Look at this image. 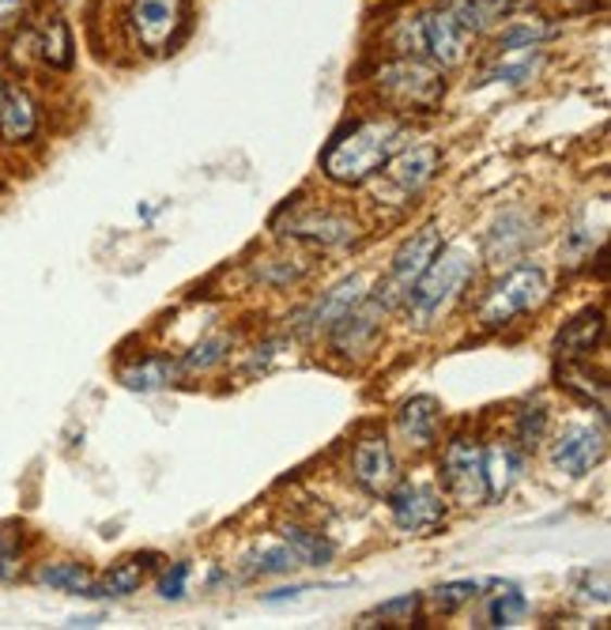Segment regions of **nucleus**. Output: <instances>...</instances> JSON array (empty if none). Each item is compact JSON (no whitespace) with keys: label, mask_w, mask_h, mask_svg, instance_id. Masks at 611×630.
<instances>
[{"label":"nucleus","mask_w":611,"mask_h":630,"mask_svg":"<svg viewBox=\"0 0 611 630\" xmlns=\"http://www.w3.org/2000/svg\"><path fill=\"white\" fill-rule=\"evenodd\" d=\"M442 249V234H438V227H423V231H416L408 242H404L400 249H396V257H393V265H389V275H385V283L378 287V303L385 306H393V303H404V295L411 291V283L419 280V275L427 272V265L434 261V254Z\"/></svg>","instance_id":"nucleus-7"},{"label":"nucleus","mask_w":611,"mask_h":630,"mask_svg":"<svg viewBox=\"0 0 611 630\" xmlns=\"http://www.w3.org/2000/svg\"><path fill=\"white\" fill-rule=\"evenodd\" d=\"M608 453V430L593 423H570L551 446V464L567 476H585L593 472Z\"/></svg>","instance_id":"nucleus-9"},{"label":"nucleus","mask_w":611,"mask_h":630,"mask_svg":"<svg viewBox=\"0 0 611 630\" xmlns=\"http://www.w3.org/2000/svg\"><path fill=\"white\" fill-rule=\"evenodd\" d=\"M574 593H577V601H597V604H608V570H600L597 574V586H593V570H585L582 578H577V586H574Z\"/></svg>","instance_id":"nucleus-34"},{"label":"nucleus","mask_w":611,"mask_h":630,"mask_svg":"<svg viewBox=\"0 0 611 630\" xmlns=\"http://www.w3.org/2000/svg\"><path fill=\"white\" fill-rule=\"evenodd\" d=\"M352 472H355V479H359L362 491H370V494H385L389 487L396 484V461H393V450H389L385 435H367L355 446Z\"/></svg>","instance_id":"nucleus-13"},{"label":"nucleus","mask_w":611,"mask_h":630,"mask_svg":"<svg viewBox=\"0 0 611 630\" xmlns=\"http://www.w3.org/2000/svg\"><path fill=\"white\" fill-rule=\"evenodd\" d=\"M38 132V102L27 91H4L0 94V137L8 144H27Z\"/></svg>","instance_id":"nucleus-19"},{"label":"nucleus","mask_w":611,"mask_h":630,"mask_svg":"<svg viewBox=\"0 0 611 630\" xmlns=\"http://www.w3.org/2000/svg\"><path fill=\"white\" fill-rule=\"evenodd\" d=\"M102 616H84V619H68V627H99Z\"/></svg>","instance_id":"nucleus-37"},{"label":"nucleus","mask_w":611,"mask_h":630,"mask_svg":"<svg viewBox=\"0 0 611 630\" xmlns=\"http://www.w3.org/2000/svg\"><path fill=\"white\" fill-rule=\"evenodd\" d=\"M152 566H155V555H152V551H144V555L125 558V563H117L114 570L102 574L99 581H91L84 596H110V601H117V596L137 593V589L144 586L148 574H152Z\"/></svg>","instance_id":"nucleus-18"},{"label":"nucleus","mask_w":611,"mask_h":630,"mask_svg":"<svg viewBox=\"0 0 611 630\" xmlns=\"http://www.w3.org/2000/svg\"><path fill=\"white\" fill-rule=\"evenodd\" d=\"M230 351V336H212V340H201L186 359H181V374H193V370H212L227 359Z\"/></svg>","instance_id":"nucleus-31"},{"label":"nucleus","mask_w":611,"mask_h":630,"mask_svg":"<svg viewBox=\"0 0 611 630\" xmlns=\"http://www.w3.org/2000/svg\"><path fill=\"white\" fill-rule=\"evenodd\" d=\"M23 8H27V0H0V23H12L23 15Z\"/></svg>","instance_id":"nucleus-36"},{"label":"nucleus","mask_w":611,"mask_h":630,"mask_svg":"<svg viewBox=\"0 0 611 630\" xmlns=\"http://www.w3.org/2000/svg\"><path fill=\"white\" fill-rule=\"evenodd\" d=\"M547 435V408L536 404V408H525V412L518 415V442L525 446V450H536L539 442H544Z\"/></svg>","instance_id":"nucleus-32"},{"label":"nucleus","mask_w":611,"mask_h":630,"mask_svg":"<svg viewBox=\"0 0 611 630\" xmlns=\"http://www.w3.org/2000/svg\"><path fill=\"white\" fill-rule=\"evenodd\" d=\"M0 94H4V83H0Z\"/></svg>","instance_id":"nucleus-38"},{"label":"nucleus","mask_w":611,"mask_h":630,"mask_svg":"<svg viewBox=\"0 0 611 630\" xmlns=\"http://www.w3.org/2000/svg\"><path fill=\"white\" fill-rule=\"evenodd\" d=\"M539 65H544V50H539V46H529V50H510V53H502V61H498L495 68H491L487 80L521 88V83H529L539 73Z\"/></svg>","instance_id":"nucleus-22"},{"label":"nucleus","mask_w":611,"mask_h":630,"mask_svg":"<svg viewBox=\"0 0 611 630\" xmlns=\"http://www.w3.org/2000/svg\"><path fill=\"white\" fill-rule=\"evenodd\" d=\"M283 234L295 242L321 246V249H340V246H352V242L359 239V227H355V219L336 216V211H298V216L288 219Z\"/></svg>","instance_id":"nucleus-10"},{"label":"nucleus","mask_w":611,"mask_h":630,"mask_svg":"<svg viewBox=\"0 0 611 630\" xmlns=\"http://www.w3.org/2000/svg\"><path fill=\"white\" fill-rule=\"evenodd\" d=\"M442 479L446 491L454 494L460 506H483L487 502V479H483V450L468 438L446 446L442 457Z\"/></svg>","instance_id":"nucleus-8"},{"label":"nucleus","mask_w":611,"mask_h":630,"mask_svg":"<svg viewBox=\"0 0 611 630\" xmlns=\"http://www.w3.org/2000/svg\"><path fill=\"white\" fill-rule=\"evenodd\" d=\"M521 476V453L506 442H495L483 450V479H487V499H502Z\"/></svg>","instance_id":"nucleus-20"},{"label":"nucleus","mask_w":611,"mask_h":630,"mask_svg":"<svg viewBox=\"0 0 611 630\" xmlns=\"http://www.w3.org/2000/svg\"><path fill=\"white\" fill-rule=\"evenodd\" d=\"M396 427L408 438L411 450H431L442 430V404L434 397H411L396 415Z\"/></svg>","instance_id":"nucleus-16"},{"label":"nucleus","mask_w":611,"mask_h":630,"mask_svg":"<svg viewBox=\"0 0 611 630\" xmlns=\"http://www.w3.org/2000/svg\"><path fill=\"white\" fill-rule=\"evenodd\" d=\"M367 298V275H347V280H340L332 291H324V298L321 303L309 310V325H306V333H321V329H332L340 318H344L347 310H355V306Z\"/></svg>","instance_id":"nucleus-15"},{"label":"nucleus","mask_w":611,"mask_h":630,"mask_svg":"<svg viewBox=\"0 0 611 630\" xmlns=\"http://www.w3.org/2000/svg\"><path fill=\"white\" fill-rule=\"evenodd\" d=\"M280 537L298 555V563H306V566H329L332 555H336L332 540H324L321 532L298 529V525H288V529H280Z\"/></svg>","instance_id":"nucleus-23"},{"label":"nucleus","mask_w":611,"mask_h":630,"mask_svg":"<svg viewBox=\"0 0 611 630\" xmlns=\"http://www.w3.org/2000/svg\"><path fill=\"white\" fill-rule=\"evenodd\" d=\"M38 586H50L58 589V593H87V586H91V574H87L84 563H46L42 570L35 574Z\"/></svg>","instance_id":"nucleus-25"},{"label":"nucleus","mask_w":611,"mask_h":630,"mask_svg":"<svg viewBox=\"0 0 611 630\" xmlns=\"http://www.w3.org/2000/svg\"><path fill=\"white\" fill-rule=\"evenodd\" d=\"M472 280H475V257L464 242H457V246L434 254L427 272L419 275V280L411 283L408 295H404V306H408V313L419 325H431V321H438L442 313L457 303L460 291Z\"/></svg>","instance_id":"nucleus-2"},{"label":"nucleus","mask_w":611,"mask_h":630,"mask_svg":"<svg viewBox=\"0 0 611 630\" xmlns=\"http://www.w3.org/2000/svg\"><path fill=\"white\" fill-rule=\"evenodd\" d=\"M547 298V280L536 265H521V269L506 272L502 280L495 283L487 298L480 306V321L483 329H506L513 318L536 310L539 303Z\"/></svg>","instance_id":"nucleus-4"},{"label":"nucleus","mask_w":611,"mask_h":630,"mask_svg":"<svg viewBox=\"0 0 611 630\" xmlns=\"http://www.w3.org/2000/svg\"><path fill=\"white\" fill-rule=\"evenodd\" d=\"M600 336H604V310H600V306H589V310H582L577 318H570L567 325L559 329L555 351L567 359H582L597 348Z\"/></svg>","instance_id":"nucleus-17"},{"label":"nucleus","mask_w":611,"mask_h":630,"mask_svg":"<svg viewBox=\"0 0 611 630\" xmlns=\"http://www.w3.org/2000/svg\"><path fill=\"white\" fill-rule=\"evenodd\" d=\"M382 318H385V306L378 303L374 295H367L359 306H355V310H347L344 318H340L336 325L329 329L336 351H344V356H359V351L378 336V329H382Z\"/></svg>","instance_id":"nucleus-14"},{"label":"nucleus","mask_w":611,"mask_h":630,"mask_svg":"<svg viewBox=\"0 0 611 630\" xmlns=\"http://www.w3.org/2000/svg\"><path fill=\"white\" fill-rule=\"evenodd\" d=\"M189 563H174L170 570H166V578L158 581V593L166 596V601H181L186 596V581H189Z\"/></svg>","instance_id":"nucleus-35"},{"label":"nucleus","mask_w":611,"mask_h":630,"mask_svg":"<svg viewBox=\"0 0 611 630\" xmlns=\"http://www.w3.org/2000/svg\"><path fill=\"white\" fill-rule=\"evenodd\" d=\"M295 566H303L295 551H291L288 543H272V548L245 555L242 574H245V578H268V574H291Z\"/></svg>","instance_id":"nucleus-24"},{"label":"nucleus","mask_w":611,"mask_h":630,"mask_svg":"<svg viewBox=\"0 0 611 630\" xmlns=\"http://www.w3.org/2000/svg\"><path fill=\"white\" fill-rule=\"evenodd\" d=\"M518 219H521V211H510V216H502L495 223V231H491V239H487V254L491 257H502L506 261V257L521 254V249L536 239L533 231H518Z\"/></svg>","instance_id":"nucleus-26"},{"label":"nucleus","mask_w":611,"mask_h":630,"mask_svg":"<svg viewBox=\"0 0 611 630\" xmlns=\"http://www.w3.org/2000/svg\"><path fill=\"white\" fill-rule=\"evenodd\" d=\"M408 144V129L396 121H362L324 152L321 170L336 185H362Z\"/></svg>","instance_id":"nucleus-1"},{"label":"nucleus","mask_w":611,"mask_h":630,"mask_svg":"<svg viewBox=\"0 0 611 630\" xmlns=\"http://www.w3.org/2000/svg\"><path fill=\"white\" fill-rule=\"evenodd\" d=\"M419 616V596L416 593H404L396 601H385L382 608H374L359 627H396V623H411Z\"/></svg>","instance_id":"nucleus-28"},{"label":"nucleus","mask_w":611,"mask_h":630,"mask_svg":"<svg viewBox=\"0 0 611 630\" xmlns=\"http://www.w3.org/2000/svg\"><path fill=\"white\" fill-rule=\"evenodd\" d=\"M178 377H181V362H174L166 356H152V359L137 362V367L122 370V382L129 385V389H137V393L166 389V385H174Z\"/></svg>","instance_id":"nucleus-21"},{"label":"nucleus","mask_w":611,"mask_h":630,"mask_svg":"<svg viewBox=\"0 0 611 630\" xmlns=\"http://www.w3.org/2000/svg\"><path fill=\"white\" fill-rule=\"evenodd\" d=\"M438 175V152L434 147H408V152H396L385 163V196L404 201V196H416L423 185H431Z\"/></svg>","instance_id":"nucleus-11"},{"label":"nucleus","mask_w":611,"mask_h":630,"mask_svg":"<svg viewBox=\"0 0 611 630\" xmlns=\"http://www.w3.org/2000/svg\"><path fill=\"white\" fill-rule=\"evenodd\" d=\"M480 593V581H472V578H464V581H446V586L434 593V604H438L442 612H454L460 608V604H468L472 596Z\"/></svg>","instance_id":"nucleus-33"},{"label":"nucleus","mask_w":611,"mask_h":630,"mask_svg":"<svg viewBox=\"0 0 611 630\" xmlns=\"http://www.w3.org/2000/svg\"><path fill=\"white\" fill-rule=\"evenodd\" d=\"M525 612H529L525 593L506 586V593H495V601H491L487 619H491V627H513L518 619H525Z\"/></svg>","instance_id":"nucleus-29"},{"label":"nucleus","mask_w":611,"mask_h":630,"mask_svg":"<svg viewBox=\"0 0 611 630\" xmlns=\"http://www.w3.org/2000/svg\"><path fill=\"white\" fill-rule=\"evenodd\" d=\"M38 53H42L46 65L53 68H73V35H68V23L53 15L42 30V42H38Z\"/></svg>","instance_id":"nucleus-27"},{"label":"nucleus","mask_w":611,"mask_h":630,"mask_svg":"<svg viewBox=\"0 0 611 630\" xmlns=\"http://www.w3.org/2000/svg\"><path fill=\"white\" fill-rule=\"evenodd\" d=\"M389 514L393 525L408 537H431L446 522V499L431 484H400L389 487Z\"/></svg>","instance_id":"nucleus-5"},{"label":"nucleus","mask_w":611,"mask_h":630,"mask_svg":"<svg viewBox=\"0 0 611 630\" xmlns=\"http://www.w3.org/2000/svg\"><path fill=\"white\" fill-rule=\"evenodd\" d=\"M419 27H423V53H431L434 65L457 68L460 61L468 57L472 35H468V30L454 20V15H449V8L423 15V20H419Z\"/></svg>","instance_id":"nucleus-12"},{"label":"nucleus","mask_w":611,"mask_h":630,"mask_svg":"<svg viewBox=\"0 0 611 630\" xmlns=\"http://www.w3.org/2000/svg\"><path fill=\"white\" fill-rule=\"evenodd\" d=\"M551 35V27L536 20H521V23H510V27L498 35V50L510 53V50H529V46H539L544 38Z\"/></svg>","instance_id":"nucleus-30"},{"label":"nucleus","mask_w":611,"mask_h":630,"mask_svg":"<svg viewBox=\"0 0 611 630\" xmlns=\"http://www.w3.org/2000/svg\"><path fill=\"white\" fill-rule=\"evenodd\" d=\"M378 91L400 110H419V114H434L446 99V80L434 65L419 57H400L393 65H382L378 73Z\"/></svg>","instance_id":"nucleus-3"},{"label":"nucleus","mask_w":611,"mask_h":630,"mask_svg":"<svg viewBox=\"0 0 611 630\" xmlns=\"http://www.w3.org/2000/svg\"><path fill=\"white\" fill-rule=\"evenodd\" d=\"M189 23V0H132L129 27L148 53H166Z\"/></svg>","instance_id":"nucleus-6"}]
</instances>
